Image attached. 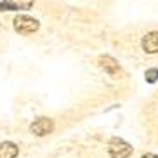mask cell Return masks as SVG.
<instances>
[{"label":"cell","instance_id":"1","mask_svg":"<svg viewBox=\"0 0 158 158\" xmlns=\"http://www.w3.org/2000/svg\"><path fill=\"white\" fill-rule=\"evenodd\" d=\"M108 153L111 158H129L132 155V146L120 137H113L108 143Z\"/></svg>","mask_w":158,"mask_h":158},{"label":"cell","instance_id":"2","mask_svg":"<svg viewBox=\"0 0 158 158\" xmlns=\"http://www.w3.org/2000/svg\"><path fill=\"white\" fill-rule=\"evenodd\" d=\"M38 21L35 18H30V16H18L14 19V30L18 33H23V35H28V33H35L38 30Z\"/></svg>","mask_w":158,"mask_h":158},{"label":"cell","instance_id":"3","mask_svg":"<svg viewBox=\"0 0 158 158\" xmlns=\"http://www.w3.org/2000/svg\"><path fill=\"white\" fill-rule=\"evenodd\" d=\"M30 130H31V134L38 135V137H44V135L51 134L52 130H54V122H52L51 118L42 116V118L35 120L31 125H30Z\"/></svg>","mask_w":158,"mask_h":158},{"label":"cell","instance_id":"4","mask_svg":"<svg viewBox=\"0 0 158 158\" xmlns=\"http://www.w3.org/2000/svg\"><path fill=\"white\" fill-rule=\"evenodd\" d=\"M143 51L148 52V54H156L158 52V31H151L148 35L143 37Z\"/></svg>","mask_w":158,"mask_h":158},{"label":"cell","instance_id":"5","mask_svg":"<svg viewBox=\"0 0 158 158\" xmlns=\"http://www.w3.org/2000/svg\"><path fill=\"white\" fill-rule=\"evenodd\" d=\"M35 0H9V2H2V9L4 10H18V9H31Z\"/></svg>","mask_w":158,"mask_h":158},{"label":"cell","instance_id":"6","mask_svg":"<svg viewBox=\"0 0 158 158\" xmlns=\"http://www.w3.org/2000/svg\"><path fill=\"white\" fill-rule=\"evenodd\" d=\"M99 64H101V68L106 73H110V75H115L116 71H120V66H118V63H116L113 57H110V56H101L99 57Z\"/></svg>","mask_w":158,"mask_h":158},{"label":"cell","instance_id":"7","mask_svg":"<svg viewBox=\"0 0 158 158\" xmlns=\"http://www.w3.org/2000/svg\"><path fill=\"white\" fill-rule=\"evenodd\" d=\"M18 153L19 149L14 143H2L0 146V158H16Z\"/></svg>","mask_w":158,"mask_h":158},{"label":"cell","instance_id":"8","mask_svg":"<svg viewBox=\"0 0 158 158\" xmlns=\"http://www.w3.org/2000/svg\"><path fill=\"white\" fill-rule=\"evenodd\" d=\"M144 78H146V82H149V84H155V82L158 80V70L156 68L148 70L146 73H144Z\"/></svg>","mask_w":158,"mask_h":158},{"label":"cell","instance_id":"9","mask_svg":"<svg viewBox=\"0 0 158 158\" xmlns=\"http://www.w3.org/2000/svg\"><path fill=\"white\" fill-rule=\"evenodd\" d=\"M141 158H158V156H156L155 153H146V155H143Z\"/></svg>","mask_w":158,"mask_h":158}]
</instances>
